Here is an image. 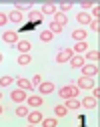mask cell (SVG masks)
<instances>
[{
    "label": "cell",
    "instance_id": "obj_23",
    "mask_svg": "<svg viewBox=\"0 0 100 127\" xmlns=\"http://www.w3.org/2000/svg\"><path fill=\"white\" fill-rule=\"evenodd\" d=\"M86 59H88V61H92V63H98V59H100L98 49H96V51H88V53H86Z\"/></svg>",
    "mask_w": 100,
    "mask_h": 127
},
{
    "label": "cell",
    "instance_id": "obj_19",
    "mask_svg": "<svg viewBox=\"0 0 100 127\" xmlns=\"http://www.w3.org/2000/svg\"><path fill=\"white\" fill-rule=\"evenodd\" d=\"M88 49V44H86V40H80V42H76V46L72 49V53H76V55H80V53H84Z\"/></svg>",
    "mask_w": 100,
    "mask_h": 127
},
{
    "label": "cell",
    "instance_id": "obj_13",
    "mask_svg": "<svg viewBox=\"0 0 100 127\" xmlns=\"http://www.w3.org/2000/svg\"><path fill=\"white\" fill-rule=\"evenodd\" d=\"M16 49H18V51L24 55V53H28V51L32 49V44H30L28 40H18V42H16Z\"/></svg>",
    "mask_w": 100,
    "mask_h": 127
},
{
    "label": "cell",
    "instance_id": "obj_11",
    "mask_svg": "<svg viewBox=\"0 0 100 127\" xmlns=\"http://www.w3.org/2000/svg\"><path fill=\"white\" fill-rule=\"evenodd\" d=\"M16 85H18L20 89H24V91H32L34 89V85H32V81H28V79H16Z\"/></svg>",
    "mask_w": 100,
    "mask_h": 127
},
{
    "label": "cell",
    "instance_id": "obj_15",
    "mask_svg": "<svg viewBox=\"0 0 100 127\" xmlns=\"http://www.w3.org/2000/svg\"><path fill=\"white\" fill-rule=\"evenodd\" d=\"M72 38H74L76 42H80V40H86V30H82V28H76L74 32H72Z\"/></svg>",
    "mask_w": 100,
    "mask_h": 127
},
{
    "label": "cell",
    "instance_id": "obj_6",
    "mask_svg": "<svg viewBox=\"0 0 100 127\" xmlns=\"http://www.w3.org/2000/svg\"><path fill=\"white\" fill-rule=\"evenodd\" d=\"M26 119H28V123H30V125H38V123H42V119H44V117H42L40 111H32V113L28 111Z\"/></svg>",
    "mask_w": 100,
    "mask_h": 127
},
{
    "label": "cell",
    "instance_id": "obj_14",
    "mask_svg": "<svg viewBox=\"0 0 100 127\" xmlns=\"http://www.w3.org/2000/svg\"><path fill=\"white\" fill-rule=\"evenodd\" d=\"M54 16H56V20H54V22H56V24H60L62 28H64L66 24H68V16H66V14H64V12H56V14H54Z\"/></svg>",
    "mask_w": 100,
    "mask_h": 127
},
{
    "label": "cell",
    "instance_id": "obj_33",
    "mask_svg": "<svg viewBox=\"0 0 100 127\" xmlns=\"http://www.w3.org/2000/svg\"><path fill=\"white\" fill-rule=\"evenodd\" d=\"M70 8H72V4H70V2H66V4H60V12H68Z\"/></svg>",
    "mask_w": 100,
    "mask_h": 127
},
{
    "label": "cell",
    "instance_id": "obj_9",
    "mask_svg": "<svg viewBox=\"0 0 100 127\" xmlns=\"http://www.w3.org/2000/svg\"><path fill=\"white\" fill-rule=\"evenodd\" d=\"M26 103H28V107H40L42 103H44V99L40 97V95H32V97H26Z\"/></svg>",
    "mask_w": 100,
    "mask_h": 127
},
{
    "label": "cell",
    "instance_id": "obj_16",
    "mask_svg": "<svg viewBox=\"0 0 100 127\" xmlns=\"http://www.w3.org/2000/svg\"><path fill=\"white\" fill-rule=\"evenodd\" d=\"M58 10H56V6L54 4H44L42 6V10H40V14H50V16H54Z\"/></svg>",
    "mask_w": 100,
    "mask_h": 127
},
{
    "label": "cell",
    "instance_id": "obj_32",
    "mask_svg": "<svg viewBox=\"0 0 100 127\" xmlns=\"http://www.w3.org/2000/svg\"><path fill=\"white\" fill-rule=\"evenodd\" d=\"M8 22V14H4V12H0V26H4Z\"/></svg>",
    "mask_w": 100,
    "mask_h": 127
},
{
    "label": "cell",
    "instance_id": "obj_21",
    "mask_svg": "<svg viewBox=\"0 0 100 127\" xmlns=\"http://www.w3.org/2000/svg\"><path fill=\"white\" fill-rule=\"evenodd\" d=\"M16 63H18V65H22V67H24V65H30V63H32V57H30L28 53H24V55L18 57V61H16Z\"/></svg>",
    "mask_w": 100,
    "mask_h": 127
},
{
    "label": "cell",
    "instance_id": "obj_25",
    "mask_svg": "<svg viewBox=\"0 0 100 127\" xmlns=\"http://www.w3.org/2000/svg\"><path fill=\"white\" fill-rule=\"evenodd\" d=\"M42 125H44V127H56V125H58V119H54V117L42 119Z\"/></svg>",
    "mask_w": 100,
    "mask_h": 127
},
{
    "label": "cell",
    "instance_id": "obj_26",
    "mask_svg": "<svg viewBox=\"0 0 100 127\" xmlns=\"http://www.w3.org/2000/svg\"><path fill=\"white\" fill-rule=\"evenodd\" d=\"M54 38V34L50 32V30H44V32H40V40H44V42H50Z\"/></svg>",
    "mask_w": 100,
    "mask_h": 127
},
{
    "label": "cell",
    "instance_id": "obj_10",
    "mask_svg": "<svg viewBox=\"0 0 100 127\" xmlns=\"http://www.w3.org/2000/svg\"><path fill=\"white\" fill-rule=\"evenodd\" d=\"M82 73H84V77H96L98 75V65H84Z\"/></svg>",
    "mask_w": 100,
    "mask_h": 127
},
{
    "label": "cell",
    "instance_id": "obj_4",
    "mask_svg": "<svg viewBox=\"0 0 100 127\" xmlns=\"http://www.w3.org/2000/svg\"><path fill=\"white\" fill-rule=\"evenodd\" d=\"M10 99H12L14 103H22V101H26V91H24V89H14V91L10 93Z\"/></svg>",
    "mask_w": 100,
    "mask_h": 127
},
{
    "label": "cell",
    "instance_id": "obj_8",
    "mask_svg": "<svg viewBox=\"0 0 100 127\" xmlns=\"http://www.w3.org/2000/svg\"><path fill=\"white\" fill-rule=\"evenodd\" d=\"M84 65H86L84 57H80V55H72V59H70V67H72V69H82Z\"/></svg>",
    "mask_w": 100,
    "mask_h": 127
},
{
    "label": "cell",
    "instance_id": "obj_35",
    "mask_svg": "<svg viewBox=\"0 0 100 127\" xmlns=\"http://www.w3.org/2000/svg\"><path fill=\"white\" fill-rule=\"evenodd\" d=\"M42 83V77L40 75H34V79H32V85H40Z\"/></svg>",
    "mask_w": 100,
    "mask_h": 127
},
{
    "label": "cell",
    "instance_id": "obj_7",
    "mask_svg": "<svg viewBox=\"0 0 100 127\" xmlns=\"http://www.w3.org/2000/svg\"><path fill=\"white\" fill-rule=\"evenodd\" d=\"M2 40L8 42V44H16V42H18V32H14V30H6V32L2 34Z\"/></svg>",
    "mask_w": 100,
    "mask_h": 127
},
{
    "label": "cell",
    "instance_id": "obj_24",
    "mask_svg": "<svg viewBox=\"0 0 100 127\" xmlns=\"http://www.w3.org/2000/svg\"><path fill=\"white\" fill-rule=\"evenodd\" d=\"M54 113H56V117H64L66 113H68V109H66L64 105H56L54 107Z\"/></svg>",
    "mask_w": 100,
    "mask_h": 127
},
{
    "label": "cell",
    "instance_id": "obj_1",
    "mask_svg": "<svg viewBox=\"0 0 100 127\" xmlns=\"http://www.w3.org/2000/svg\"><path fill=\"white\" fill-rule=\"evenodd\" d=\"M58 95L62 99H72V97H78V95H80V89L76 85H66V87H62L58 91Z\"/></svg>",
    "mask_w": 100,
    "mask_h": 127
},
{
    "label": "cell",
    "instance_id": "obj_29",
    "mask_svg": "<svg viewBox=\"0 0 100 127\" xmlns=\"http://www.w3.org/2000/svg\"><path fill=\"white\" fill-rule=\"evenodd\" d=\"M48 30H50L52 34H56V32H60V30H62V26H60V24H56V22H52V24L48 26Z\"/></svg>",
    "mask_w": 100,
    "mask_h": 127
},
{
    "label": "cell",
    "instance_id": "obj_36",
    "mask_svg": "<svg viewBox=\"0 0 100 127\" xmlns=\"http://www.w3.org/2000/svg\"><path fill=\"white\" fill-rule=\"evenodd\" d=\"M94 4L92 2H88V0H84V2H82V8H92Z\"/></svg>",
    "mask_w": 100,
    "mask_h": 127
},
{
    "label": "cell",
    "instance_id": "obj_17",
    "mask_svg": "<svg viewBox=\"0 0 100 127\" xmlns=\"http://www.w3.org/2000/svg\"><path fill=\"white\" fill-rule=\"evenodd\" d=\"M76 20H78L80 24H90V20H92V16H90L88 12H80L78 16H76Z\"/></svg>",
    "mask_w": 100,
    "mask_h": 127
},
{
    "label": "cell",
    "instance_id": "obj_22",
    "mask_svg": "<svg viewBox=\"0 0 100 127\" xmlns=\"http://www.w3.org/2000/svg\"><path fill=\"white\" fill-rule=\"evenodd\" d=\"M82 105H84L86 109H94L96 107V99L94 97H84V99H82Z\"/></svg>",
    "mask_w": 100,
    "mask_h": 127
},
{
    "label": "cell",
    "instance_id": "obj_27",
    "mask_svg": "<svg viewBox=\"0 0 100 127\" xmlns=\"http://www.w3.org/2000/svg\"><path fill=\"white\" fill-rule=\"evenodd\" d=\"M16 115H18V117H26L28 115V107H24V105L16 107Z\"/></svg>",
    "mask_w": 100,
    "mask_h": 127
},
{
    "label": "cell",
    "instance_id": "obj_38",
    "mask_svg": "<svg viewBox=\"0 0 100 127\" xmlns=\"http://www.w3.org/2000/svg\"><path fill=\"white\" fill-rule=\"evenodd\" d=\"M0 115H2V105H0Z\"/></svg>",
    "mask_w": 100,
    "mask_h": 127
},
{
    "label": "cell",
    "instance_id": "obj_2",
    "mask_svg": "<svg viewBox=\"0 0 100 127\" xmlns=\"http://www.w3.org/2000/svg\"><path fill=\"white\" fill-rule=\"evenodd\" d=\"M72 49H64V51H60L58 55H56V63L58 65H64V63H68L70 59H72Z\"/></svg>",
    "mask_w": 100,
    "mask_h": 127
},
{
    "label": "cell",
    "instance_id": "obj_39",
    "mask_svg": "<svg viewBox=\"0 0 100 127\" xmlns=\"http://www.w3.org/2000/svg\"><path fill=\"white\" fill-rule=\"evenodd\" d=\"M0 97H2V93H0Z\"/></svg>",
    "mask_w": 100,
    "mask_h": 127
},
{
    "label": "cell",
    "instance_id": "obj_31",
    "mask_svg": "<svg viewBox=\"0 0 100 127\" xmlns=\"http://www.w3.org/2000/svg\"><path fill=\"white\" fill-rule=\"evenodd\" d=\"M90 16H96V20H98V16H100V6L98 4L92 6V14H90Z\"/></svg>",
    "mask_w": 100,
    "mask_h": 127
},
{
    "label": "cell",
    "instance_id": "obj_20",
    "mask_svg": "<svg viewBox=\"0 0 100 127\" xmlns=\"http://www.w3.org/2000/svg\"><path fill=\"white\" fill-rule=\"evenodd\" d=\"M64 107L74 111V109H78V107H80V101H78L76 97H72V99H66V105H64Z\"/></svg>",
    "mask_w": 100,
    "mask_h": 127
},
{
    "label": "cell",
    "instance_id": "obj_12",
    "mask_svg": "<svg viewBox=\"0 0 100 127\" xmlns=\"http://www.w3.org/2000/svg\"><path fill=\"white\" fill-rule=\"evenodd\" d=\"M8 20H10V22H14V24H20V22L24 20V16H22V12H18V10H12V12L8 14Z\"/></svg>",
    "mask_w": 100,
    "mask_h": 127
},
{
    "label": "cell",
    "instance_id": "obj_5",
    "mask_svg": "<svg viewBox=\"0 0 100 127\" xmlns=\"http://www.w3.org/2000/svg\"><path fill=\"white\" fill-rule=\"evenodd\" d=\"M56 87H54V83L52 81H42L40 85H38V91H40V95H50Z\"/></svg>",
    "mask_w": 100,
    "mask_h": 127
},
{
    "label": "cell",
    "instance_id": "obj_3",
    "mask_svg": "<svg viewBox=\"0 0 100 127\" xmlns=\"http://www.w3.org/2000/svg\"><path fill=\"white\" fill-rule=\"evenodd\" d=\"M76 87H78V89H92V87H94L92 77H84V75H82L78 81H76Z\"/></svg>",
    "mask_w": 100,
    "mask_h": 127
},
{
    "label": "cell",
    "instance_id": "obj_18",
    "mask_svg": "<svg viewBox=\"0 0 100 127\" xmlns=\"http://www.w3.org/2000/svg\"><path fill=\"white\" fill-rule=\"evenodd\" d=\"M28 18H30V22H34V24H38V22L42 20V14H40L38 10H30V14H28Z\"/></svg>",
    "mask_w": 100,
    "mask_h": 127
},
{
    "label": "cell",
    "instance_id": "obj_28",
    "mask_svg": "<svg viewBox=\"0 0 100 127\" xmlns=\"http://www.w3.org/2000/svg\"><path fill=\"white\" fill-rule=\"evenodd\" d=\"M12 81H14L12 77H2V79H0V87H10Z\"/></svg>",
    "mask_w": 100,
    "mask_h": 127
},
{
    "label": "cell",
    "instance_id": "obj_34",
    "mask_svg": "<svg viewBox=\"0 0 100 127\" xmlns=\"http://www.w3.org/2000/svg\"><path fill=\"white\" fill-rule=\"evenodd\" d=\"M92 97L98 101V97H100V89H98V87H92Z\"/></svg>",
    "mask_w": 100,
    "mask_h": 127
},
{
    "label": "cell",
    "instance_id": "obj_30",
    "mask_svg": "<svg viewBox=\"0 0 100 127\" xmlns=\"http://www.w3.org/2000/svg\"><path fill=\"white\" fill-rule=\"evenodd\" d=\"M90 26H92L94 32H98V30H100V22H98L96 18H92V20H90Z\"/></svg>",
    "mask_w": 100,
    "mask_h": 127
},
{
    "label": "cell",
    "instance_id": "obj_37",
    "mask_svg": "<svg viewBox=\"0 0 100 127\" xmlns=\"http://www.w3.org/2000/svg\"><path fill=\"white\" fill-rule=\"evenodd\" d=\"M2 59H4V57H2V53H0V63H2Z\"/></svg>",
    "mask_w": 100,
    "mask_h": 127
}]
</instances>
